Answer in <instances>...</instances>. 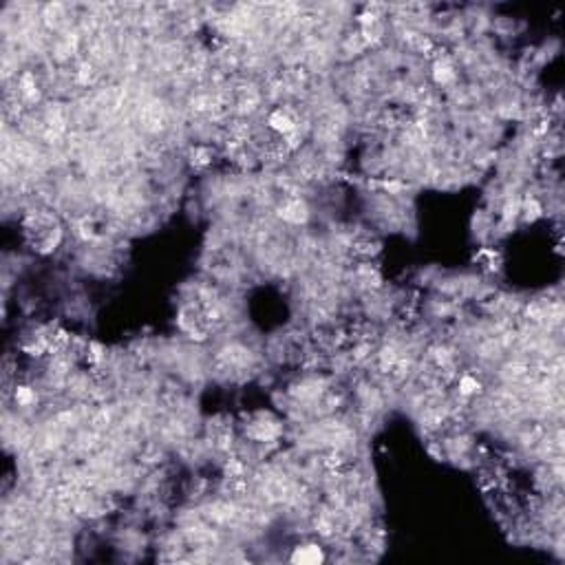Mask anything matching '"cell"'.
I'll return each instance as SVG.
<instances>
[{
  "instance_id": "cell-1",
  "label": "cell",
  "mask_w": 565,
  "mask_h": 565,
  "mask_svg": "<svg viewBox=\"0 0 565 565\" xmlns=\"http://www.w3.org/2000/svg\"><path fill=\"white\" fill-rule=\"evenodd\" d=\"M292 561L294 563H303V565H316L320 561H325V554H322V547L318 545H303L296 547L294 554H292Z\"/></svg>"
},
{
  "instance_id": "cell-3",
  "label": "cell",
  "mask_w": 565,
  "mask_h": 565,
  "mask_svg": "<svg viewBox=\"0 0 565 565\" xmlns=\"http://www.w3.org/2000/svg\"><path fill=\"white\" fill-rule=\"evenodd\" d=\"M459 389H462V393H472L479 389V382L475 378H470V375H464L462 382H459Z\"/></svg>"
},
{
  "instance_id": "cell-2",
  "label": "cell",
  "mask_w": 565,
  "mask_h": 565,
  "mask_svg": "<svg viewBox=\"0 0 565 565\" xmlns=\"http://www.w3.org/2000/svg\"><path fill=\"white\" fill-rule=\"evenodd\" d=\"M33 400H36V395H33V391L29 387H18V389H16V402H18V404L27 406V404H31Z\"/></svg>"
}]
</instances>
